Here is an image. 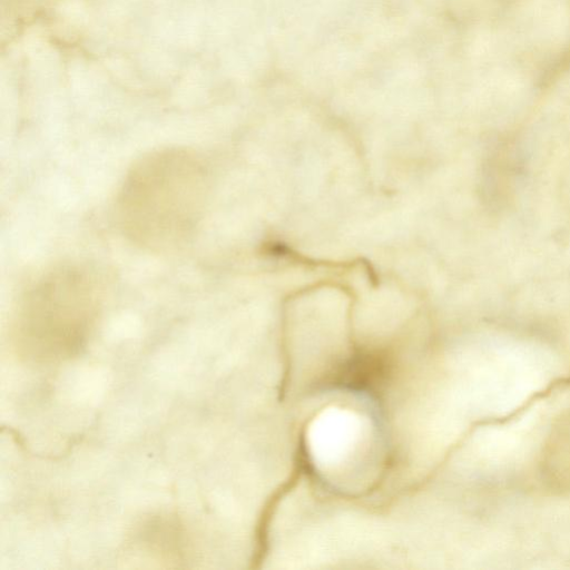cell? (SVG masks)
Masks as SVG:
<instances>
[{
    "mask_svg": "<svg viewBox=\"0 0 570 570\" xmlns=\"http://www.w3.org/2000/svg\"><path fill=\"white\" fill-rule=\"evenodd\" d=\"M101 294L90 271L78 265H60L42 274L23 293L17 309L18 331L36 345H76L93 326Z\"/></svg>",
    "mask_w": 570,
    "mask_h": 570,
    "instance_id": "2",
    "label": "cell"
},
{
    "mask_svg": "<svg viewBox=\"0 0 570 570\" xmlns=\"http://www.w3.org/2000/svg\"><path fill=\"white\" fill-rule=\"evenodd\" d=\"M211 183L208 163L193 151L147 154L127 173L117 195V225L127 240L145 251H179L200 229Z\"/></svg>",
    "mask_w": 570,
    "mask_h": 570,
    "instance_id": "1",
    "label": "cell"
}]
</instances>
